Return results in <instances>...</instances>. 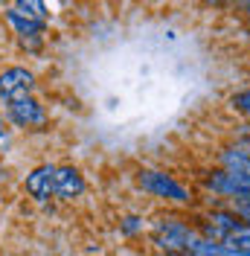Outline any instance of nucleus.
<instances>
[{"label":"nucleus","mask_w":250,"mask_h":256,"mask_svg":"<svg viewBox=\"0 0 250 256\" xmlns=\"http://www.w3.org/2000/svg\"><path fill=\"white\" fill-rule=\"evenodd\" d=\"M137 184H140V190H146L148 195L166 198V201H174V204H189V190L180 180H174L169 172L142 169V172H137Z\"/></svg>","instance_id":"2"},{"label":"nucleus","mask_w":250,"mask_h":256,"mask_svg":"<svg viewBox=\"0 0 250 256\" xmlns=\"http://www.w3.org/2000/svg\"><path fill=\"white\" fill-rule=\"evenodd\" d=\"M198 239H201V236H198V230H195L192 224L174 218V216L157 218V222L152 224V242H154L166 256L189 254V248H192Z\"/></svg>","instance_id":"1"},{"label":"nucleus","mask_w":250,"mask_h":256,"mask_svg":"<svg viewBox=\"0 0 250 256\" xmlns=\"http://www.w3.org/2000/svg\"><path fill=\"white\" fill-rule=\"evenodd\" d=\"M206 186L212 192H218L224 198H233V201H248L250 198V178L244 175H233L227 169H216L206 175Z\"/></svg>","instance_id":"3"},{"label":"nucleus","mask_w":250,"mask_h":256,"mask_svg":"<svg viewBox=\"0 0 250 256\" xmlns=\"http://www.w3.org/2000/svg\"><path fill=\"white\" fill-rule=\"evenodd\" d=\"M3 18H6V24L15 30V35L20 38H44V32H47V24L44 20H32V18L20 15L15 6L12 9H3Z\"/></svg>","instance_id":"9"},{"label":"nucleus","mask_w":250,"mask_h":256,"mask_svg":"<svg viewBox=\"0 0 250 256\" xmlns=\"http://www.w3.org/2000/svg\"><path fill=\"white\" fill-rule=\"evenodd\" d=\"M221 244H227L230 250H238V254H250V224H238Z\"/></svg>","instance_id":"11"},{"label":"nucleus","mask_w":250,"mask_h":256,"mask_svg":"<svg viewBox=\"0 0 250 256\" xmlns=\"http://www.w3.org/2000/svg\"><path fill=\"white\" fill-rule=\"evenodd\" d=\"M230 105H233L238 114H244L250 120V90H242V94H236L233 99H230Z\"/></svg>","instance_id":"13"},{"label":"nucleus","mask_w":250,"mask_h":256,"mask_svg":"<svg viewBox=\"0 0 250 256\" xmlns=\"http://www.w3.org/2000/svg\"><path fill=\"white\" fill-rule=\"evenodd\" d=\"M26 192H30V198H35L38 204H44L50 195L56 192V166H38V169H32L30 175H26Z\"/></svg>","instance_id":"7"},{"label":"nucleus","mask_w":250,"mask_h":256,"mask_svg":"<svg viewBox=\"0 0 250 256\" xmlns=\"http://www.w3.org/2000/svg\"><path fill=\"white\" fill-rule=\"evenodd\" d=\"M233 212L242 218V222L250 224V198H248V201H236V210H233Z\"/></svg>","instance_id":"15"},{"label":"nucleus","mask_w":250,"mask_h":256,"mask_svg":"<svg viewBox=\"0 0 250 256\" xmlns=\"http://www.w3.org/2000/svg\"><path fill=\"white\" fill-rule=\"evenodd\" d=\"M84 192V178L78 169L73 166H56V198H62V201H73Z\"/></svg>","instance_id":"8"},{"label":"nucleus","mask_w":250,"mask_h":256,"mask_svg":"<svg viewBox=\"0 0 250 256\" xmlns=\"http://www.w3.org/2000/svg\"><path fill=\"white\" fill-rule=\"evenodd\" d=\"M218 160H221V166H224L227 172L250 178V152L248 148H224V152L218 154Z\"/></svg>","instance_id":"10"},{"label":"nucleus","mask_w":250,"mask_h":256,"mask_svg":"<svg viewBox=\"0 0 250 256\" xmlns=\"http://www.w3.org/2000/svg\"><path fill=\"white\" fill-rule=\"evenodd\" d=\"M238 224H244V222L236 216L233 210H216V212H210V216L201 218L198 236H201V239H210V242H224Z\"/></svg>","instance_id":"6"},{"label":"nucleus","mask_w":250,"mask_h":256,"mask_svg":"<svg viewBox=\"0 0 250 256\" xmlns=\"http://www.w3.org/2000/svg\"><path fill=\"white\" fill-rule=\"evenodd\" d=\"M172 256H192V254H172Z\"/></svg>","instance_id":"17"},{"label":"nucleus","mask_w":250,"mask_h":256,"mask_svg":"<svg viewBox=\"0 0 250 256\" xmlns=\"http://www.w3.org/2000/svg\"><path fill=\"white\" fill-rule=\"evenodd\" d=\"M6 114L9 120L15 122L18 128H41L47 126V111L38 99L32 96H24V99H15V102H6Z\"/></svg>","instance_id":"4"},{"label":"nucleus","mask_w":250,"mask_h":256,"mask_svg":"<svg viewBox=\"0 0 250 256\" xmlns=\"http://www.w3.org/2000/svg\"><path fill=\"white\" fill-rule=\"evenodd\" d=\"M0 58H3V52H0Z\"/></svg>","instance_id":"18"},{"label":"nucleus","mask_w":250,"mask_h":256,"mask_svg":"<svg viewBox=\"0 0 250 256\" xmlns=\"http://www.w3.org/2000/svg\"><path fill=\"white\" fill-rule=\"evenodd\" d=\"M140 227H142V218H140V216H128V218L122 222V233H128V236H131V233H137Z\"/></svg>","instance_id":"14"},{"label":"nucleus","mask_w":250,"mask_h":256,"mask_svg":"<svg viewBox=\"0 0 250 256\" xmlns=\"http://www.w3.org/2000/svg\"><path fill=\"white\" fill-rule=\"evenodd\" d=\"M35 88V73L26 70V67H6L0 73V96L6 102H15V99H24V96L32 94Z\"/></svg>","instance_id":"5"},{"label":"nucleus","mask_w":250,"mask_h":256,"mask_svg":"<svg viewBox=\"0 0 250 256\" xmlns=\"http://www.w3.org/2000/svg\"><path fill=\"white\" fill-rule=\"evenodd\" d=\"M3 134H6V128H3V122H0V137H3Z\"/></svg>","instance_id":"16"},{"label":"nucleus","mask_w":250,"mask_h":256,"mask_svg":"<svg viewBox=\"0 0 250 256\" xmlns=\"http://www.w3.org/2000/svg\"><path fill=\"white\" fill-rule=\"evenodd\" d=\"M15 9L20 15L32 18V20H44L47 24V0H15Z\"/></svg>","instance_id":"12"}]
</instances>
